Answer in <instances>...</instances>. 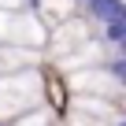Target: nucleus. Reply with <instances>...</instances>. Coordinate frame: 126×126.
<instances>
[{
	"label": "nucleus",
	"mask_w": 126,
	"mask_h": 126,
	"mask_svg": "<svg viewBox=\"0 0 126 126\" xmlns=\"http://www.w3.org/2000/svg\"><path fill=\"white\" fill-rule=\"evenodd\" d=\"M85 4H89V15L96 22H108V19L126 15V4H122V0H85Z\"/></svg>",
	"instance_id": "1"
},
{
	"label": "nucleus",
	"mask_w": 126,
	"mask_h": 126,
	"mask_svg": "<svg viewBox=\"0 0 126 126\" xmlns=\"http://www.w3.org/2000/svg\"><path fill=\"white\" fill-rule=\"evenodd\" d=\"M100 26H104V37H108L111 48H122V45H126V15L108 19V22H100Z\"/></svg>",
	"instance_id": "2"
},
{
	"label": "nucleus",
	"mask_w": 126,
	"mask_h": 126,
	"mask_svg": "<svg viewBox=\"0 0 126 126\" xmlns=\"http://www.w3.org/2000/svg\"><path fill=\"white\" fill-rule=\"evenodd\" d=\"M30 0H0V8H11V11H19V8H26Z\"/></svg>",
	"instance_id": "3"
}]
</instances>
